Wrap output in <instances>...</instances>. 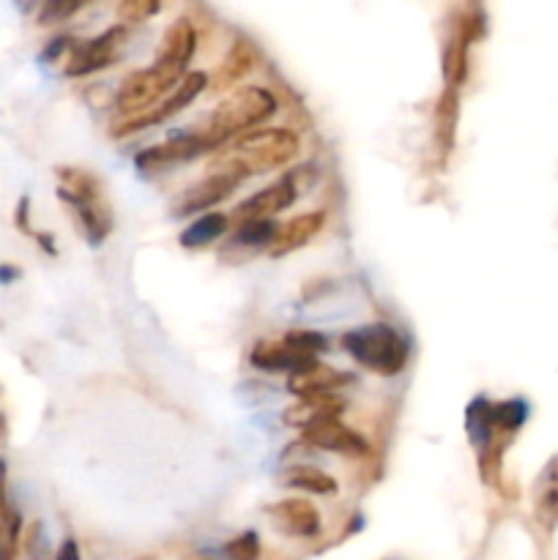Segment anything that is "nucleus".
Listing matches in <instances>:
<instances>
[{"label": "nucleus", "instance_id": "1a4fd4ad", "mask_svg": "<svg viewBox=\"0 0 558 560\" xmlns=\"http://www.w3.org/2000/svg\"><path fill=\"white\" fill-rule=\"evenodd\" d=\"M206 88H208V77L202 74V71H191V74H186L184 80H181V85L175 88L173 96H170L167 102H162L156 109H151V113H146V115H137V118H126L124 124L115 126L113 135L115 137L135 135L137 129H146V126L162 124V120L173 118L175 113H181L184 107H189V104L195 102V98L200 96Z\"/></svg>", "mask_w": 558, "mask_h": 560}, {"label": "nucleus", "instance_id": "a211bd4d", "mask_svg": "<svg viewBox=\"0 0 558 560\" xmlns=\"http://www.w3.org/2000/svg\"><path fill=\"white\" fill-rule=\"evenodd\" d=\"M492 402H487L485 397L474 399L468 405V413H465V430H468L470 443H474L476 452H485L496 443V427H492Z\"/></svg>", "mask_w": 558, "mask_h": 560}, {"label": "nucleus", "instance_id": "423d86ee", "mask_svg": "<svg viewBox=\"0 0 558 560\" xmlns=\"http://www.w3.org/2000/svg\"><path fill=\"white\" fill-rule=\"evenodd\" d=\"M249 178L252 175L246 173V170L241 167L233 156H230V153L217 156L211 162V167L206 170V178L186 191L184 200H181V206H178V213L181 217H189V213L206 211V208L228 200V197Z\"/></svg>", "mask_w": 558, "mask_h": 560}, {"label": "nucleus", "instance_id": "dca6fc26", "mask_svg": "<svg viewBox=\"0 0 558 560\" xmlns=\"http://www.w3.org/2000/svg\"><path fill=\"white\" fill-rule=\"evenodd\" d=\"M345 410V399L337 394H321V397H306L299 399L293 408L284 413V421L293 427H299L301 432L312 424H321V421L339 419Z\"/></svg>", "mask_w": 558, "mask_h": 560}, {"label": "nucleus", "instance_id": "c756f323", "mask_svg": "<svg viewBox=\"0 0 558 560\" xmlns=\"http://www.w3.org/2000/svg\"><path fill=\"white\" fill-rule=\"evenodd\" d=\"M197 560H202V558H197Z\"/></svg>", "mask_w": 558, "mask_h": 560}, {"label": "nucleus", "instance_id": "f8f14e48", "mask_svg": "<svg viewBox=\"0 0 558 560\" xmlns=\"http://www.w3.org/2000/svg\"><path fill=\"white\" fill-rule=\"evenodd\" d=\"M304 441L310 446L323 448V452L334 454H350V457H359L367 454V441L356 430H350L348 424H342L339 419L321 421V424H312L304 430Z\"/></svg>", "mask_w": 558, "mask_h": 560}, {"label": "nucleus", "instance_id": "5701e85b", "mask_svg": "<svg viewBox=\"0 0 558 560\" xmlns=\"http://www.w3.org/2000/svg\"><path fill=\"white\" fill-rule=\"evenodd\" d=\"M492 427H496L498 432H507V435H512V432H518L520 427L525 424V419H528V405L523 402V399H503V402L492 405Z\"/></svg>", "mask_w": 558, "mask_h": 560}, {"label": "nucleus", "instance_id": "6e6552de", "mask_svg": "<svg viewBox=\"0 0 558 560\" xmlns=\"http://www.w3.org/2000/svg\"><path fill=\"white\" fill-rule=\"evenodd\" d=\"M126 31L124 25H115L109 31H104L102 36L91 38V42L82 44H71V55L66 60V74L69 77H85L93 74L98 69H107L109 63H115L120 55V47L126 44Z\"/></svg>", "mask_w": 558, "mask_h": 560}, {"label": "nucleus", "instance_id": "a878e982", "mask_svg": "<svg viewBox=\"0 0 558 560\" xmlns=\"http://www.w3.org/2000/svg\"><path fill=\"white\" fill-rule=\"evenodd\" d=\"M20 528H22V517L16 512H11L9 501H5V465L0 463V541Z\"/></svg>", "mask_w": 558, "mask_h": 560}, {"label": "nucleus", "instance_id": "6ab92c4d", "mask_svg": "<svg viewBox=\"0 0 558 560\" xmlns=\"http://www.w3.org/2000/svg\"><path fill=\"white\" fill-rule=\"evenodd\" d=\"M282 485L293 487V490L312 492V495H334L337 492V481L328 474H323L321 468H312V465H293L282 474Z\"/></svg>", "mask_w": 558, "mask_h": 560}, {"label": "nucleus", "instance_id": "0eeeda50", "mask_svg": "<svg viewBox=\"0 0 558 560\" xmlns=\"http://www.w3.org/2000/svg\"><path fill=\"white\" fill-rule=\"evenodd\" d=\"M299 178H301V170H293V173L282 175L277 184L266 186V189L255 191V195L246 197L244 202H239V206L233 208L235 224L260 222V219H271L277 217V213L288 211L301 191Z\"/></svg>", "mask_w": 558, "mask_h": 560}, {"label": "nucleus", "instance_id": "aec40b11", "mask_svg": "<svg viewBox=\"0 0 558 560\" xmlns=\"http://www.w3.org/2000/svg\"><path fill=\"white\" fill-rule=\"evenodd\" d=\"M230 219L224 213H202L200 219L189 224V228L181 233V246L186 249H197V246H208L211 241H217L219 235L228 233Z\"/></svg>", "mask_w": 558, "mask_h": 560}, {"label": "nucleus", "instance_id": "9d476101", "mask_svg": "<svg viewBox=\"0 0 558 560\" xmlns=\"http://www.w3.org/2000/svg\"><path fill=\"white\" fill-rule=\"evenodd\" d=\"M268 517L274 520V528L282 530L288 536H299V539H310V536L321 534V514L304 498H288L274 506H268Z\"/></svg>", "mask_w": 558, "mask_h": 560}, {"label": "nucleus", "instance_id": "f03ea898", "mask_svg": "<svg viewBox=\"0 0 558 560\" xmlns=\"http://www.w3.org/2000/svg\"><path fill=\"white\" fill-rule=\"evenodd\" d=\"M342 348L348 350L350 359H356L361 366L383 377L399 375L410 355L408 339L388 323H370V326L350 328V331L342 334Z\"/></svg>", "mask_w": 558, "mask_h": 560}, {"label": "nucleus", "instance_id": "20e7f679", "mask_svg": "<svg viewBox=\"0 0 558 560\" xmlns=\"http://www.w3.org/2000/svg\"><path fill=\"white\" fill-rule=\"evenodd\" d=\"M299 135L290 129H255L246 131L235 140L230 156L241 164L249 175L279 170L293 162L299 153Z\"/></svg>", "mask_w": 558, "mask_h": 560}, {"label": "nucleus", "instance_id": "4be33fe9", "mask_svg": "<svg viewBox=\"0 0 558 560\" xmlns=\"http://www.w3.org/2000/svg\"><path fill=\"white\" fill-rule=\"evenodd\" d=\"M457 91L460 88H446L435 109L438 142H441L443 151H449L454 140V124H457Z\"/></svg>", "mask_w": 558, "mask_h": 560}, {"label": "nucleus", "instance_id": "b1692460", "mask_svg": "<svg viewBox=\"0 0 558 560\" xmlns=\"http://www.w3.org/2000/svg\"><path fill=\"white\" fill-rule=\"evenodd\" d=\"M224 556L228 560H257L260 558V536L255 530H244L224 545Z\"/></svg>", "mask_w": 558, "mask_h": 560}, {"label": "nucleus", "instance_id": "f3484780", "mask_svg": "<svg viewBox=\"0 0 558 560\" xmlns=\"http://www.w3.org/2000/svg\"><path fill=\"white\" fill-rule=\"evenodd\" d=\"M197 49V33L189 20H175L173 25L164 31L162 47H159V60H170V63L186 66Z\"/></svg>", "mask_w": 558, "mask_h": 560}, {"label": "nucleus", "instance_id": "9b49d317", "mask_svg": "<svg viewBox=\"0 0 558 560\" xmlns=\"http://www.w3.org/2000/svg\"><path fill=\"white\" fill-rule=\"evenodd\" d=\"M353 381L356 377L348 375V372H339L334 370V366L315 361V364L304 366V370L293 372V375L288 377V392L293 394L295 399L321 397V394H334L337 388L350 386Z\"/></svg>", "mask_w": 558, "mask_h": 560}, {"label": "nucleus", "instance_id": "ddd939ff", "mask_svg": "<svg viewBox=\"0 0 558 560\" xmlns=\"http://www.w3.org/2000/svg\"><path fill=\"white\" fill-rule=\"evenodd\" d=\"M326 224V213L323 211H310V213H299V217L288 219L284 224L277 228V238L271 244V257H284L290 252L301 249V246L310 244L317 233Z\"/></svg>", "mask_w": 558, "mask_h": 560}, {"label": "nucleus", "instance_id": "4468645a", "mask_svg": "<svg viewBox=\"0 0 558 560\" xmlns=\"http://www.w3.org/2000/svg\"><path fill=\"white\" fill-rule=\"evenodd\" d=\"M257 60H260V55H257V49L252 47V42L239 38V42H233V47L228 49L222 63H219L217 74H213L211 80V88L213 91H228V93L235 91V85H239L252 69H255Z\"/></svg>", "mask_w": 558, "mask_h": 560}, {"label": "nucleus", "instance_id": "412c9836", "mask_svg": "<svg viewBox=\"0 0 558 560\" xmlns=\"http://www.w3.org/2000/svg\"><path fill=\"white\" fill-rule=\"evenodd\" d=\"M277 222L271 219H260V222H244L235 228L233 233V244L239 246H249V249H263L268 246L271 249L274 238H277Z\"/></svg>", "mask_w": 558, "mask_h": 560}, {"label": "nucleus", "instance_id": "393cba45", "mask_svg": "<svg viewBox=\"0 0 558 560\" xmlns=\"http://www.w3.org/2000/svg\"><path fill=\"white\" fill-rule=\"evenodd\" d=\"M159 3H148V0H126L118 5V25H137V22H146L148 16L156 14Z\"/></svg>", "mask_w": 558, "mask_h": 560}, {"label": "nucleus", "instance_id": "bb28decb", "mask_svg": "<svg viewBox=\"0 0 558 560\" xmlns=\"http://www.w3.org/2000/svg\"><path fill=\"white\" fill-rule=\"evenodd\" d=\"M77 9H80V3H58V0H49V3H44L42 11H38V22H42V25H53V22H60L66 20V16L74 14Z\"/></svg>", "mask_w": 558, "mask_h": 560}, {"label": "nucleus", "instance_id": "f257e3e1", "mask_svg": "<svg viewBox=\"0 0 558 560\" xmlns=\"http://www.w3.org/2000/svg\"><path fill=\"white\" fill-rule=\"evenodd\" d=\"M274 113H277V98L271 91L260 85H241L230 91L195 131L208 151H217L230 137L239 140L246 131L260 129V124H266Z\"/></svg>", "mask_w": 558, "mask_h": 560}, {"label": "nucleus", "instance_id": "7ed1b4c3", "mask_svg": "<svg viewBox=\"0 0 558 560\" xmlns=\"http://www.w3.org/2000/svg\"><path fill=\"white\" fill-rule=\"evenodd\" d=\"M184 77L186 66L156 58L153 66L135 71V74H129L120 82L118 96H115V109H118L120 115H126V118H137V115L151 113V109L159 107L164 93L175 91Z\"/></svg>", "mask_w": 558, "mask_h": 560}, {"label": "nucleus", "instance_id": "2eb2a0df", "mask_svg": "<svg viewBox=\"0 0 558 560\" xmlns=\"http://www.w3.org/2000/svg\"><path fill=\"white\" fill-rule=\"evenodd\" d=\"M58 195L66 202L77 208V211H91V208L102 206V189H98V180L93 178L85 170L63 167L58 170Z\"/></svg>", "mask_w": 558, "mask_h": 560}, {"label": "nucleus", "instance_id": "cd10ccee", "mask_svg": "<svg viewBox=\"0 0 558 560\" xmlns=\"http://www.w3.org/2000/svg\"><path fill=\"white\" fill-rule=\"evenodd\" d=\"M20 530H14V534L0 541V560H16V552H20Z\"/></svg>", "mask_w": 558, "mask_h": 560}, {"label": "nucleus", "instance_id": "c85d7f7f", "mask_svg": "<svg viewBox=\"0 0 558 560\" xmlns=\"http://www.w3.org/2000/svg\"><path fill=\"white\" fill-rule=\"evenodd\" d=\"M55 560H80V547H77L74 539H66L63 545H60L58 556H55Z\"/></svg>", "mask_w": 558, "mask_h": 560}, {"label": "nucleus", "instance_id": "39448f33", "mask_svg": "<svg viewBox=\"0 0 558 560\" xmlns=\"http://www.w3.org/2000/svg\"><path fill=\"white\" fill-rule=\"evenodd\" d=\"M328 339L315 331H290L282 339H271V342H257L252 348V366L263 372H293L304 370V366L315 364L317 353H326Z\"/></svg>", "mask_w": 558, "mask_h": 560}]
</instances>
